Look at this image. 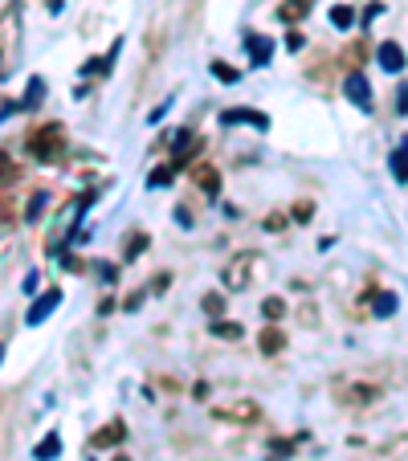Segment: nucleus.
Wrapping results in <instances>:
<instances>
[{
	"instance_id": "8",
	"label": "nucleus",
	"mask_w": 408,
	"mask_h": 461,
	"mask_svg": "<svg viewBox=\"0 0 408 461\" xmlns=\"http://www.w3.org/2000/svg\"><path fill=\"white\" fill-rule=\"evenodd\" d=\"M237 123H249V127H258V131H270V115H261V111H249V106L221 111V127H237Z\"/></svg>"
},
{
	"instance_id": "34",
	"label": "nucleus",
	"mask_w": 408,
	"mask_h": 461,
	"mask_svg": "<svg viewBox=\"0 0 408 461\" xmlns=\"http://www.w3.org/2000/svg\"><path fill=\"white\" fill-rule=\"evenodd\" d=\"M0 360H4V347H0Z\"/></svg>"
},
{
	"instance_id": "15",
	"label": "nucleus",
	"mask_w": 408,
	"mask_h": 461,
	"mask_svg": "<svg viewBox=\"0 0 408 461\" xmlns=\"http://www.w3.org/2000/svg\"><path fill=\"white\" fill-rule=\"evenodd\" d=\"M331 25L347 33V29L355 25V9H351V4H335V9H331Z\"/></svg>"
},
{
	"instance_id": "17",
	"label": "nucleus",
	"mask_w": 408,
	"mask_h": 461,
	"mask_svg": "<svg viewBox=\"0 0 408 461\" xmlns=\"http://www.w3.org/2000/svg\"><path fill=\"white\" fill-rule=\"evenodd\" d=\"M388 164H392V176H396V184H408V148H396Z\"/></svg>"
},
{
	"instance_id": "14",
	"label": "nucleus",
	"mask_w": 408,
	"mask_h": 461,
	"mask_svg": "<svg viewBox=\"0 0 408 461\" xmlns=\"http://www.w3.org/2000/svg\"><path fill=\"white\" fill-rule=\"evenodd\" d=\"M310 4H314V0H286V4H277V21L294 25V21H302L310 13Z\"/></svg>"
},
{
	"instance_id": "26",
	"label": "nucleus",
	"mask_w": 408,
	"mask_h": 461,
	"mask_svg": "<svg viewBox=\"0 0 408 461\" xmlns=\"http://www.w3.org/2000/svg\"><path fill=\"white\" fill-rule=\"evenodd\" d=\"M212 74H216V78H221V82H237V78H241V74H237V70L228 66V62H212Z\"/></svg>"
},
{
	"instance_id": "13",
	"label": "nucleus",
	"mask_w": 408,
	"mask_h": 461,
	"mask_svg": "<svg viewBox=\"0 0 408 461\" xmlns=\"http://www.w3.org/2000/svg\"><path fill=\"white\" fill-rule=\"evenodd\" d=\"M258 347H261V355H277V351L286 347V331L277 327V323H270V327H261Z\"/></svg>"
},
{
	"instance_id": "23",
	"label": "nucleus",
	"mask_w": 408,
	"mask_h": 461,
	"mask_svg": "<svg viewBox=\"0 0 408 461\" xmlns=\"http://www.w3.org/2000/svg\"><path fill=\"white\" fill-rule=\"evenodd\" d=\"M143 249H147V233H131L127 249H123V262H135V257H139Z\"/></svg>"
},
{
	"instance_id": "6",
	"label": "nucleus",
	"mask_w": 408,
	"mask_h": 461,
	"mask_svg": "<svg viewBox=\"0 0 408 461\" xmlns=\"http://www.w3.org/2000/svg\"><path fill=\"white\" fill-rule=\"evenodd\" d=\"M57 306H62V290H57V286H49L45 294H41V298L29 306V314H25V327H41V323H45V318L57 311Z\"/></svg>"
},
{
	"instance_id": "3",
	"label": "nucleus",
	"mask_w": 408,
	"mask_h": 461,
	"mask_svg": "<svg viewBox=\"0 0 408 461\" xmlns=\"http://www.w3.org/2000/svg\"><path fill=\"white\" fill-rule=\"evenodd\" d=\"M258 416H261V409H258V400H249V396L212 404V421H225V425H249V421H258Z\"/></svg>"
},
{
	"instance_id": "31",
	"label": "nucleus",
	"mask_w": 408,
	"mask_h": 461,
	"mask_svg": "<svg viewBox=\"0 0 408 461\" xmlns=\"http://www.w3.org/2000/svg\"><path fill=\"white\" fill-rule=\"evenodd\" d=\"M310 213H314V204H307V200H302V204L294 209V216H298V221H310Z\"/></svg>"
},
{
	"instance_id": "11",
	"label": "nucleus",
	"mask_w": 408,
	"mask_h": 461,
	"mask_svg": "<svg viewBox=\"0 0 408 461\" xmlns=\"http://www.w3.org/2000/svg\"><path fill=\"white\" fill-rule=\"evenodd\" d=\"M375 62H380V70H388V74H400L404 70V50L396 41H384V45H375Z\"/></svg>"
},
{
	"instance_id": "22",
	"label": "nucleus",
	"mask_w": 408,
	"mask_h": 461,
	"mask_svg": "<svg viewBox=\"0 0 408 461\" xmlns=\"http://www.w3.org/2000/svg\"><path fill=\"white\" fill-rule=\"evenodd\" d=\"M16 176H21V167H16L13 160L4 155V151H0V188H9V184H16Z\"/></svg>"
},
{
	"instance_id": "18",
	"label": "nucleus",
	"mask_w": 408,
	"mask_h": 461,
	"mask_svg": "<svg viewBox=\"0 0 408 461\" xmlns=\"http://www.w3.org/2000/svg\"><path fill=\"white\" fill-rule=\"evenodd\" d=\"M57 453H62V437H57V433H49L45 441L37 445V453H33V457H37V461H53Z\"/></svg>"
},
{
	"instance_id": "9",
	"label": "nucleus",
	"mask_w": 408,
	"mask_h": 461,
	"mask_svg": "<svg viewBox=\"0 0 408 461\" xmlns=\"http://www.w3.org/2000/svg\"><path fill=\"white\" fill-rule=\"evenodd\" d=\"M245 50H249V66H270L274 57V41L261 33H245Z\"/></svg>"
},
{
	"instance_id": "27",
	"label": "nucleus",
	"mask_w": 408,
	"mask_h": 461,
	"mask_svg": "<svg viewBox=\"0 0 408 461\" xmlns=\"http://www.w3.org/2000/svg\"><path fill=\"white\" fill-rule=\"evenodd\" d=\"M200 306H204L209 314H221V311H225V298H221V294H209L204 302H200Z\"/></svg>"
},
{
	"instance_id": "29",
	"label": "nucleus",
	"mask_w": 408,
	"mask_h": 461,
	"mask_svg": "<svg viewBox=\"0 0 408 461\" xmlns=\"http://www.w3.org/2000/svg\"><path fill=\"white\" fill-rule=\"evenodd\" d=\"M270 453H274V461H282L286 453H290V441H274L270 445Z\"/></svg>"
},
{
	"instance_id": "16",
	"label": "nucleus",
	"mask_w": 408,
	"mask_h": 461,
	"mask_svg": "<svg viewBox=\"0 0 408 461\" xmlns=\"http://www.w3.org/2000/svg\"><path fill=\"white\" fill-rule=\"evenodd\" d=\"M372 311H375V318H392V314H396V294H392V290H380L375 302H372Z\"/></svg>"
},
{
	"instance_id": "28",
	"label": "nucleus",
	"mask_w": 408,
	"mask_h": 461,
	"mask_svg": "<svg viewBox=\"0 0 408 461\" xmlns=\"http://www.w3.org/2000/svg\"><path fill=\"white\" fill-rule=\"evenodd\" d=\"M396 111H400V115H408V86H400V90H396Z\"/></svg>"
},
{
	"instance_id": "19",
	"label": "nucleus",
	"mask_w": 408,
	"mask_h": 461,
	"mask_svg": "<svg viewBox=\"0 0 408 461\" xmlns=\"http://www.w3.org/2000/svg\"><path fill=\"white\" fill-rule=\"evenodd\" d=\"M212 335H216V339H241L245 331H241V323H233V318H216V323H212Z\"/></svg>"
},
{
	"instance_id": "2",
	"label": "nucleus",
	"mask_w": 408,
	"mask_h": 461,
	"mask_svg": "<svg viewBox=\"0 0 408 461\" xmlns=\"http://www.w3.org/2000/svg\"><path fill=\"white\" fill-rule=\"evenodd\" d=\"M16 37H21V13L16 9H4L0 13V78L9 74L16 57Z\"/></svg>"
},
{
	"instance_id": "1",
	"label": "nucleus",
	"mask_w": 408,
	"mask_h": 461,
	"mask_svg": "<svg viewBox=\"0 0 408 461\" xmlns=\"http://www.w3.org/2000/svg\"><path fill=\"white\" fill-rule=\"evenodd\" d=\"M65 148V131L62 123H45V127H33L29 139H25V151H29L37 164H53Z\"/></svg>"
},
{
	"instance_id": "30",
	"label": "nucleus",
	"mask_w": 408,
	"mask_h": 461,
	"mask_svg": "<svg viewBox=\"0 0 408 461\" xmlns=\"http://www.w3.org/2000/svg\"><path fill=\"white\" fill-rule=\"evenodd\" d=\"M265 229H270V233L286 229V216H282V213H277V216H265Z\"/></svg>"
},
{
	"instance_id": "12",
	"label": "nucleus",
	"mask_w": 408,
	"mask_h": 461,
	"mask_svg": "<svg viewBox=\"0 0 408 461\" xmlns=\"http://www.w3.org/2000/svg\"><path fill=\"white\" fill-rule=\"evenodd\" d=\"M192 180H196V188H200V192H209V196H216V192H221V172H216L212 164H204V160H200V164H192Z\"/></svg>"
},
{
	"instance_id": "33",
	"label": "nucleus",
	"mask_w": 408,
	"mask_h": 461,
	"mask_svg": "<svg viewBox=\"0 0 408 461\" xmlns=\"http://www.w3.org/2000/svg\"><path fill=\"white\" fill-rule=\"evenodd\" d=\"M114 461H131V457H114Z\"/></svg>"
},
{
	"instance_id": "25",
	"label": "nucleus",
	"mask_w": 408,
	"mask_h": 461,
	"mask_svg": "<svg viewBox=\"0 0 408 461\" xmlns=\"http://www.w3.org/2000/svg\"><path fill=\"white\" fill-rule=\"evenodd\" d=\"M172 176H176V167H155L147 176V188H163V184H172Z\"/></svg>"
},
{
	"instance_id": "7",
	"label": "nucleus",
	"mask_w": 408,
	"mask_h": 461,
	"mask_svg": "<svg viewBox=\"0 0 408 461\" xmlns=\"http://www.w3.org/2000/svg\"><path fill=\"white\" fill-rule=\"evenodd\" d=\"M343 94L355 102L359 111H372V86H368V78H363L359 70H351V74L343 78Z\"/></svg>"
},
{
	"instance_id": "20",
	"label": "nucleus",
	"mask_w": 408,
	"mask_h": 461,
	"mask_svg": "<svg viewBox=\"0 0 408 461\" xmlns=\"http://www.w3.org/2000/svg\"><path fill=\"white\" fill-rule=\"evenodd\" d=\"M41 94H45V78H29V90H25V111H33V106H41Z\"/></svg>"
},
{
	"instance_id": "24",
	"label": "nucleus",
	"mask_w": 408,
	"mask_h": 461,
	"mask_svg": "<svg viewBox=\"0 0 408 461\" xmlns=\"http://www.w3.org/2000/svg\"><path fill=\"white\" fill-rule=\"evenodd\" d=\"M261 314H265L270 323H277V318L286 314V302H282V298H265V302H261Z\"/></svg>"
},
{
	"instance_id": "21",
	"label": "nucleus",
	"mask_w": 408,
	"mask_h": 461,
	"mask_svg": "<svg viewBox=\"0 0 408 461\" xmlns=\"http://www.w3.org/2000/svg\"><path fill=\"white\" fill-rule=\"evenodd\" d=\"M45 204H49V192H33V200H29V209H25V221H41V213H45Z\"/></svg>"
},
{
	"instance_id": "10",
	"label": "nucleus",
	"mask_w": 408,
	"mask_h": 461,
	"mask_svg": "<svg viewBox=\"0 0 408 461\" xmlns=\"http://www.w3.org/2000/svg\"><path fill=\"white\" fill-rule=\"evenodd\" d=\"M127 437V425L123 421H111V425H102L98 433H90V449H114V445H123Z\"/></svg>"
},
{
	"instance_id": "5",
	"label": "nucleus",
	"mask_w": 408,
	"mask_h": 461,
	"mask_svg": "<svg viewBox=\"0 0 408 461\" xmlns=\"http://www.w3.org/2000/svg\"><path fill=\"white\" fill-rule=\"evenodd\" d=\"M339 400L347 409H363V404H375L380 400V384H368V379H351L339 388Z\"/></svg>"
},
{
	"instance_id": "32",
	"label": "nucleus",
	"mask_w": 408,
	"mask_h": 461,
	"mask_svg": "<svg viewBox=\"0 0 408 461\" xmlns=\"http://www.w3.org/2000/svg\"><path fill=\"white\" fill-rule=\"evenodd\" d=\"M380 13H384V4H368V13H363V21H375Z\"/></svg>"
},
{
	"instance_id": "4",
	"label": "nucleus",
	"mask_w": 408,
	"mask_h": 461,
	"mask_svg": "<svg viewBox=\"0 0 408 461\" xmlns=\"http://www.w3.org/2000/svg\"><path fill=\"white\" fill-rule=\"evenodd\" d=\"M258 262L261 257H253V253H237V257L221 270V282H225L228 290H245L249 282L258 278Z\"/></svg>"
}]
</instances>
